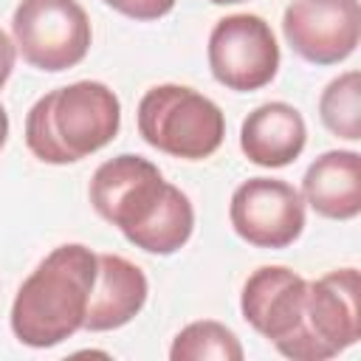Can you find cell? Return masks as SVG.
<instances>
[{
	"mask_svg": "<svg viewBox=\"0 0 361 361\" xmlns=\"http://www.w3.org/2000/svg\"><path fill=\"white\" fill-rule=\"evenodd\" d=\"M307 127L302 113L288 102H268L248 113L240 130V149L257 166L279 169L305 149Z\"/></svg>",
	"mask_w": 361,
	"mask_h": 361,
	"instance_id": "7c38bea8",
	"label": "cell"
},
{
	"mask_svg": "<svg viewBox=\"0 0 361 361\" xmlns=\"http://www.w3.org/2000/svg\"><path fill=\"white\" fill-rule=\"evenodd\" d=\"M212 76L237 93L271 85L279 71V45L271 25L257 14H228L209 34Z\"/></svg>",
	"mask_w": 361,
	"mask_h": 361,
	"instance_id": "52a82bcc",
	"label": "cell"
},
{
	"mask_svg": "<svg viewBox=\"0 0 361 361\" xmlns=\"http://www.w3.org/2000/svg\"><path fill=\"white\" fill-rule=\"evenodd\" d=\"M96 214L147 254H175L195 231L192 200L141 155H116L90 178Z\"/></svg>",
	"mask_w": 361,
	"mask_h": 361,
	"instance_id": "6da1fadb",
	"label": "cell"
},
{
	"mask_svg": "<svg viewBox=\"0 0 361 361\" xmlns=\"http://www.w3.org/2000/svg\"><path fill=\"white\" fill-rule=\"evenodd\" d=\"M169 358L172 361H243V347L240 338L234 336V330H228L226 324L214 322V319H203V322H192L186 324L172 347H169Z\"/></svg>",
	"mask_w": 361,
	"mask_h": 361,
	"instance_id": "5bb4252c",
	"label": "cell"
},
{
	"mask_svg": "<svg viewBox=\"0 0 361 361\" xmlns=\"http://www.w3.org/2000/svg\"><path fill=\"white\" fill-rule=\"evenodd\" d=\"M121 127V102L102 82H73L34 102L25 144L42 164H76L107 147Z\"/></svg>",
	"mask_w": 361,
	"mask_h": 361,
	"instance_id": "3957f363",
	"label": "cell"
},
{
	"mask_svg": "<svg viewBox=\"0 0 361 361\" xmlns=\"http://www.w3.org/2000/svg\"><path fill=\"white\" fill-rule=\"evenodd\" d=\"M6 138H8V113L0 104V149L6 147Z\"/></svg>",
	"mask_w": 361,
	"mask_h": 361,
	"instance_id": "ac0fdd59",
	"label": "cell"
},
{
	"mask_svg": "<svg viewBox=\"0 0 361 361\" xmlns=\"http://www.w3.org/2000/svg\"><path fill=\"white\" fill-rule=\"evenodd\" d=\"M288 45L313 65L347 59L361 37L358 0H290L282 14Z\"/></svg>",
	"mask_w": 361,
	"mask_h": 361,
	"instance_id": "9c48e42d",
	"label": "cell"
},
{
	"mask_svg": "<svg viewBox=\"0 0 361 361\" xmlns=\"http://www.w3.org/2000/svg\"><path fill=\"white\" fill-rule=\"evenodd\" d=\"M14 48L48 73L79 65L90 51V20L76 0H20L11 17Z\"/></svg>",
	"mask_w": 361,
	"mask_h": 361,
	"instance_id": "8992f818",
	"label": "cell"
},
{
	"mask_svg": "<svg viewBox=\"0 0 361 361\" xmlns=\"http://www.w3.org/2000/svg\"><path fill=\"white\" fill-rule=\"evenodd\" d=\"M305 296L307 279L285 265H262L257 268L240 296L243 319L265 336L274 347L288 341L305 319Z\"/></svg>",
	"mask_w": 361,
	"mask_h": 361,
	"instance_id": "30bf717a",
	"label": "cell"
},
{
	"mask_svg": "<svg viewBox=\"0 0 361 361\" xmlns=\"http://www.w3.org/2000/svg\"><path fill=\"white\" fill-rule=\"evenodd\" d=\"M319 116L333 135L347 141L361 138V73L358 71H347L324 87L319 99Z\"/></svg>",
	"mask_w": 361,
	"mask_h": 361,
	"instance_id": "9a60e30c",
	"label": "cell"
},
{
	"mask_svg": "<svg viewBox=\"0 0 361 361\" xmlns=\"http://www.w3.org/2000/svg\"><path fill=\"white\" fill-rule=\"evenodd\" d=\"M138 133L158 152L203 161L220 149L226 116L209 96L186 85H155L138 102Z\"/></svg>",
	"mask_w": 361,
	"mask_h": 361,
	"instance_id": "277c9868",
	"label": "cell"
},
{
	"mask_svg": "<svg viewBox=\"0 0 361 361\" xmlns=\"http://www.w3.org/2000/svg\"><path fill=\"white\" fill-rule=\"evenodd\" d=\"M96 282V254L87 245L54 248L20 285L11 305V333L20 344L45 350L71 338L85 324Z\"/></svg>",
	"mask_w": 361,
	"mask_h": 361,
	"instance_id": "7a4b0ae2",
	"label": "cell"
},
{
	"mask_svg": "<svg viewBox=\"0 0 361 361\" xmlns=\"http://www.w3.org/2000/svg\"><path fill=\"white\" fill-rule=\"evenodd\" d=\"M361 338V276L355 268L307 282L302 327L276 350L293 361H327Z\"/></svg>",
	"mask_w": 361,
	"mask_h": 361,
	"instance_id": "5b68a950",
	"label": "cell"
},
{
	"mask_svg": "<svg viewBox=\"0 0 361 361\" xmlns=\"http://www.w3.org/2000/svg\"><path fill=\"white\" fill-rule=\"evenodd\" d=\"M149 293V282L138 265L118 254H96V282L90 290L82 330L107 333L133 322Z\"/></svg>",
	"mask_w": 361,
	"mask_h": 361,
	"instance_id": "8fae6325",
	"label": "cell"
},
{
	"mask_svg": "<svg viewBox=\"0 0 361 361\" xmlns=\"http://www.w3.org/2000/svg\"><path fill=\"white\" fill-rule=\"evenodd\" d=\"M228 220L248 245L288 248L305 228V200L288 180L248 178L231 195Z\"/></svg>",
	"mask_w": 361,
	"mask_h": 361,
	"instance_id": "ba28073f",
	"label": "cell"
},
{
	"mask_svg": "<svg viewBox=\"0 0 361 361\" xmlns=\"http://www.w3.org/2000/svg\"><path fill=\"white\" fill-rule=\"evenodd\" d=\"M104 3L113 11H118L130 20H138V23L158 20V17H164L175 8V0H104Z\"/></svg>",
	"mask_w": 361,
	"mask_h": 361,
	"instance_id": "2e32d148",
	"label": "cell"
},
{
	"mask_svg": "<svg viewBox=\"0 0 361 361\" xmlns=\"http://www.w3.org/2000/svg\"><path fill=\"white\" fill-rule=\"evenodd\" d=\"M14 59H17V48H14V42L8 39V34L0 28V90H3V85L8 82L11 71H14Z\"/></svg>",
	"mask_w": 361,
	"mask_h": 361,
	"instance_id": "e0dca14e",
	"label": "cell"
},
{
	"mask_svg": "<svg viewBox=\"0 0 361 361\" xmlns=\"http://www.w3.org/2000/svg\"><path fill=\"white\" fill-rule=\"evenodd\" d=\"M209 3H214V6H234V3H243V0H209Z\"/></svg>",
	"mask_w": 361,
	"mask_h": 361,
	"instance_id": "d6986e66",
	"label": "cell"
},
{
	"mask_svg": "<svg viewBox=\"0 0 361 361\" xmlns=\"http://www.w3.org/2000/svg\"><path fill=\"white\" fill-rule=\"evenodd\" d=\"M302 200L327 220H353L361 212V155L330 149L319 155L302 178Z\"/></svg>",
	"mask_w": 361,
	"mask_h": 361,
	"instance_id": "4fadbf2b",
	"label": "cell"
}]
</instances>
